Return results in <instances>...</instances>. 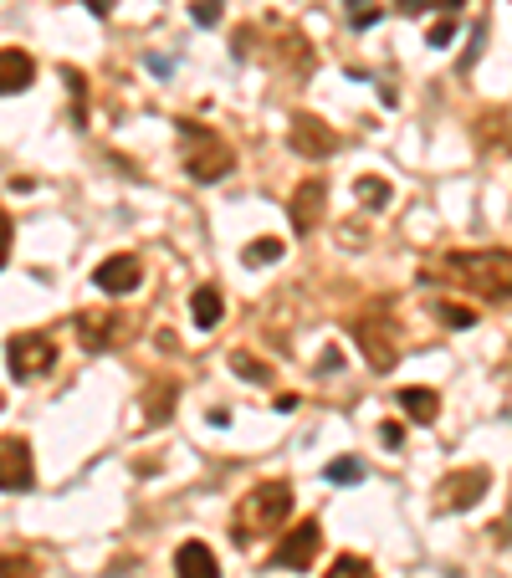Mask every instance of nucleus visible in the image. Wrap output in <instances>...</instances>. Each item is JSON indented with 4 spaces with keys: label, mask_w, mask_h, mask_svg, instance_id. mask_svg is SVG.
<instances>
[{
    "label": "nucleus",
    "mask_w": 512,
    "mask_h": 578,
    "mask_svg": "<svg viewBox=\"0 0 512 578\" xmlns=\"http://www.w3.org/2000/svg\"><path fill=\"white\" fill-rule=\"evenodd\" d=\"M425 287H461L482 302H512V251L507 246H477V251H441L420 266Z\"/></svg>",
    "instance_id": "f257e3e1"
},
{
    "label": "nucleus",
    "mask_w": 512,
    "mask_h": 578,
    "mask_svg": "<svg viewBox=\"0 0 512 578\" xmlns=\"http://www.w3.org/2000/svg\"><path fill=\"white\" fill-rule=\"evenodd\" d=\"M292 481H262L256 492H246L241 502H236V512H231V538L246 548V543H256V538H272V532H282L287 527V517H292Z\"/></svg>",
    "instance_id": "f03ea898"
},
{
    "label": "nucleus",
    "mask_w": 512,
    "mask_h": 578,
    "mask_svg": "<svg viewBox=\"0 0 512 578\" xmlns=\"http://www.w3.org/2000/svg\"><path fill=\"white\" fill-rule=\"evenodd\" d=\"M175 128H180V159H185L190 180L216 185V180H226V174L236 169V149L221 139L216 128H205V123H195V118H180Z\"/></svg>",
    "instance_id": "7ed1b4c3"
},
{
    "label": "nucleus",
    "mask_w": 512,
    "mask_h": 578,
    "mask_svg": "<svg viewBox=\"0 0 512 578\" xmlns=\"http://www.w3.org/2000/svg\"><path fill=\"white\" fill-rule=\"evenodd\" d=\"M354 338H359V348H364L369 369L390 374V369L400 364V348H405L400 323H395V302H390V297H374L364 313L354 318Z\"/></svg>",
    "instance_id": "20e7f679"
},
{
    "label": "nucleus",
    "mask_w": 512,
    "mask_h": 578,
    "mask_svg": "<svg viewBox=\"0 0 512 578\" xmlns=\"http://www.w3.org/2000/svg\"><path fill=\"white\" fill-rule=\"evenodd\" d=\"M487 486H492V471L487 466H461L451 476H441L436 486V512H466V507H477L487 497Z\"/></svg>",
    "instance_id": "39448f33"
},
{
    "label": "nucleus",
    "mask_w": 512,
    "mask_h": 578,
    "mask_svg": "<svg viewBox=\"0 0 512 578\" xmlns=\"http://www.w3.org/2000/svg\"><path fill=\"white\" fill-rule=\"evenodd\" d=\"M6 364H11V374H16L21 384H31V379H41V374L57 364V348H52V338H41V333H11Z\"/></svg>",
    "instance_id": "423d86ee"
},
{
    "label": "nucleus",
    "mask_w": 512,
    "mask_h": 578,
    "mask_svg": "<svg viewBox=\"0 0 512 578\" xmlns=\"http://www.w3.org/2000/svg\"><path fill=\"white\" fill-rule=\"evenodd\" d=\"M287 144H292V154H303V159H328L338 149V133L318 113H297L292 128H287Z\"/></svg>",
    "instance_id": "0eeeda50"
},
{
    "label": "nucleus",
    "mask_w": 512,
    "mask_h": 578,
    "mask_svg": "<svg viewBox=\"0 0 512 578\" xmlns=\"http://www.w3.org/2000/svg\"><path fill=\"white\" fill-rule=\"evenodd\" d=\"M36 461L21 435H0V492H31Z\"/></svg>",
    "instance_id": "6e6552de"
},
{
    "label": "nucleus",
    "mask_w": 512,
    "mask_h": 578,
    "mask_svg": "<svg viewBox=\"0 0 512 578\" xmlns=\"http://www.w3.org/2000/svg\"><path fill=\"white\" fill-rule=\"evenodd\" d=\"M287 210H292V231H297V236H313L318 220H323V210H328V185L318 180V174H313V180H303V185L292 190Z\"/></svg>",
    "instance_id": "1a4fd4ad"
},
{
    "label": "nucleus",
    "mask_w": 512,
    "mask_h": 578,
    "mask_svg": "<svg viewBox=\"0 0 512 578\" xmlns=\"http://www.w3.org/2000/svg\"><path fill=\"white\" fill-rule=\"evenodd\" d=\"M318 548H323V527L308 517V522H297L287 538L277 543V553H272V563L277 568H308L313 558H318Z\"/></svg>",
    "instance_id": "9d476101"
},
{
    "label": "nucleus",
    "mask_w": 512,
    "mask_h": 578,
    "mask_svg": "<svg viewBox=\"0 0 512 578\" xmlns=\"http://www.w3.org/2000/svg\"><path fill=\"white\" fill-rule=\"evenodd\" d=\"M123 338V318L113 313V307H88V313H77V343L88 353H103Z\"/></svg>",
    "instance_id": "9b49d317"
},
{
    "label": "nucleus",
    "mask_w": 512,
    "mask_h": 578,
    "mask_svg": "<svg viewBox=\"0 0 512 578\" xmlns=\"http://www.w3.org/2000/svg\"><path fill=\"white\" fill-rule=\"evenodd\" d=\"M139 277H144L139 256H108V261H98V266H93V287H98V292H108V297L134 292V287H139Z\"/></svg>",
    "instance_id": "f8f14e48"
},
{
    "label": "nucleus",
    "mask_w": 512,
    "mask_h": 578,
    "mask_svg": "<svg viewBox=\"0 0 512 578\" xmlns=\"http://www.w3.org/2000/svg\"><path fill=\"white\" fill-rule=\"evenodd\" d=\"M31 77H36V62H31L21 47H0V98L26 93Z\"/></svg>",
    "instance_id": "ddd939ff"
},
{
    "label": "nucleus",
    "mask_w": 512,
    "mask_h": 578,
    "mask_svg": "<svg viewBox=\"0 0 512 578\" xmlns=\"http://www.w3.org/2000/svg\"><path fill=\"white\" fill-rule=\"evenodd\" d=\"M175 578H221V563L205 543H180L175 548Z\"/></svg>",
    "instance_id": "4468645a"
},
{
    "label": "nucleus",
    "mask_w": 512,
    "mask_h": 578,
    "mask_svg": "<svg viewBox=\"0 0 512 578\" xmlns=\"http://www.w3.org/2000/svg\"><path fill=\"white\" fill-rule=\"evenodd\" d=\"M400 410L415 420V425H436V415H441V394L436 389H420V384H405L400 394Z\"/></svg>",
    "instance_id": "2eb2a0df"
},
{
    "label": "nucleus",
    "mask_w": 512,
    "mask_h": 578,
    "mask_svg": "<svg viewBox=\"0 0 512 578\" xmlns=\"http://www.w3.org/2000/svg\"><path fill=\"white\" fill-rule=\"evenodd\" d=\"M175 399H180V384H175V379H154V384L144 389V425L169 420V410H175Z\"/></svg>",
    "instance_id": "dca6fc26"
},
{
    "label": "nucleus",
    "mask_w": 512,
    "mask_h": 578,
    "mask_svg": "<svg viewBox=\"0 0 512 578\" xmlns=\"http://www.w3.org/2000/svg\"><path fill=\"white\" fill-rule=\"evenodd\" d=\"M221 313H226V302H221V292H216V287L190 292V318H195L200 328H216V323H221Z\"/></svg>",
    "instance_id": "f3484780"
},
{
    "label": "nucleus",
    "mask_w": 512,
    "mask_h": 578,
    "mask_svg": "<svg viewBox=\"0 0 512 578\" xmlns=\"http://www.w3.org/2000/svg\"><path fill=\"white\" fill-rule=\"evenodd\" d=\"M328 578H379V573H374V563H369V558H359V553H344V558H333Z\"/></svg>",
    "instance_id": "a211bd4d"
},
{
    "label": "nucleus",
    "mask_w": 512,
    "mask_h": 578,
    "mask_svg": "<svg viewBox=\"0 0 512 578\" xmlns=\"http://www.w3.org/2000/svg\"><path fill=\"white\" fill-rule=\"evenodd\" d=\"M333 486H354L359 476H364V461L359 456H338V461H328V471H323Z\"/></svg>",
    "instance_id": "6ab92c4d"
},
{
    "label": "nucleus",
    "mask_w": 512,
    "mask_h": 578,
    "mask_svg": "<svg viewBox=\"0 0 512 578\" xmlns=\"http://www.w3.org/2000/svg\"><path fill=\"white\" fill-rule=\"evenodd\" d=\"M400 16H425V11H441V16H456L461 0H395Z\"/></svg>",
    "instance_id": "aec40b11"
},
{
    "label": "nucleus",
    "mask_w": 512,
    "mask_h": 578,
    "mask_svg": "<svg viewBox=\"0 0 512 578\" xmlns=\"http://www.w3.org/2000/svg\"><path fill=\"white\" fill-rule=\"evenodd\" d=\"M277 256H282V241H277V236H262V241H251V246L241 251L246 266H272Z\"/></svg>",
    "instance_id": "412c9836"
},
{
    "label": "nucleus",
    "mask_w": 512,
    "mask_h": 578,
    "mask_svg": "<svg viewBox=\"0 0 512 578\" xmlns=\"http://www.w3.org/2000/svg\"><path fill=\"white\" fill-rule=\"evenodd\" d=\"M231 369L246 379V384H272V369L262 359H251V353H231Z\"/></svg>",
    "instance_id": "4be33fe9"
},
{
    "label": "nucleus",
    "mask_w": 512,
    "mask_h": 578,
    "mask_svg": "<svg viewBox=\"0 0 512 578\" xmlns=\"http://www.w3.org/2000/svg\"><path fill=\"white\" fill-rule=\"evenodd\" d=\"M344 16H349L354 31H364V26H374L384 16V6H374V0H344Z\"/></svg>",
    "instance_id": "5701e85b"
},
{
    "label": "nucleus",
    "mask_w": 512,
    "mask_h": 578,
    "mask_svg": "<svg viewBox=\"0 0 512 578\" xmlns=\"http://www.w3.org/2000/svg\"><path fill=\"white\" fill-rule=\"evenodd\" d=\"M354 190H359V200H364L369 210H379V205H390V185H384L379 174H364V180H359Z\"/></svg>",
    "instance_id": "b1692460"
},
{
    "label": "nucleus",
    "mask_w": 512,
    "mask_h": 578,
    "mask_svg": "<svg viewBox=\"0 0 512 578\" xmlns=\"http://www.w3.org/2000/svg\"><path fill=\"white\" fill-rule=\"evenodd\" d=\"M431 307H436V318L451 323V328H472L477 323V313H472V307H461V302H431Z\"/></svg>",
    "instance_id": "393cba45"
},
{
    "label": "nucleus",
    "mask_w": 512,
    "mask_h": 578,
    "mask_svg": "<svg viewBox=\"0 0 512 578\" xmlns=\"http://www.w3.org/2000/svg\"><path fill=\"white\" fill-rule=\"evenodd\" d=\"M0 578H36V558H26V553H0Z\"/></svg>",
    "instance_id": "a878e982"
},
{
    "label": "nucleus",
    "mask_w": 512,
    "mask_h": 578,
    "mask_svg": "<svg viewBox=\"0 0 512 578\" xmlns=\"http://www.w3.org/2000/svg\"><path fill=\"white\" fill-rule=\"evenodd\" d=\"M451 36H456V16H441V21H431V31H425L431 47H451Z\"/></svg>",
    "instance_id": "bb28decb"
},
{
    "label": "nucleus",
    "mask_w": 512,
    "mask_h": 578,
    "mask_svg": "<svg viewBox=\"0 0 512 578\" xmlns=\"http://www.w3.org/2000/svg\"><path fill=\"white\" fill-rule=\"evenodd\" d=\"M190 16H195V26H221V0H195Z\"/></svg>",
    "instance_id": "cd10ccee"
},
{
    "label": "nucleus",
    "mask_w": 512,
    "mask_h": 578,
    "mask_svg": "<svg viewBox=\"0 0 512 578\" xmlns=\"http://www.w3.org/2000/svg\"><path fill=\"white\" fill-rule=\"evenodd\" d=\"M6 256H11V215L0 210V266H6Z\"/></svg>",
    "instance_id": "c85d7f7f"
},
{
    "label": "nucleus",
    "mask_w": 512,
    "mask_h": 578,
    "mask_svg": "<svg viewBox=\"0 0 512 578\" xmlns=\"http://www.w3.org/2000/svg\"><path fill=\"white\" fill-rule=\"evenodd\" d=\"M338 364H344V353H338V348H328V353H323V359H318V374H333Z\"/></svg>",
    "instance_id": "c756f323"
},
{
    "label": "nucleus",
    "mask_w": 512,
    "mask_h": 578,
    "mask_svg": "<svg viewBox=\"0 0 512 578\" xmlns=\"http://www.w3.org/2000/svg\"><path fill=\"white\" fill-rule=\"evenodd\" d=\"M379 440H384V446H400V440H405V430H400V425L390 420V425H384V430H379Z\"/></svg>",
    "instance_id": "7c9ffc66"
},
{
    "label": "nucleus",
    "mask_w": 512,
    "mask_h": 578,
    "mask_svg": "<svg viewBox=\"0 0 512 578\" xmlns=\"http://www.w3.org/2000/svg\"><path fill=\"white\" fill-rule=\"evenodd\" d=\"M88 11H93V16H108V11H113V0H88Z\"/></svg>",
    "instance_id": "2f4dec72"
},
{
    "label": "nucleus",
    "mask_w": 512,
    "mask_h": 578,
    "mask_svg": "<svg viewBox=\"0 0 512 578\" xmlns=\"http://www.w3.org/2000/svg\"><path fill=\"white\" fill-rule=\"evenodd\" d=\"M0 410H6V394H0Z\"/></svg>",
    "instance_id": "473e14b6"
},
{
    "label": "nucleus",
    "mask_w": 512,
    "mask_h": 578,
    "mask_svg": "<svg viewBox=\"0 0 512 578\" xmlns=\"http://www.w3.org/2000/svg\"><path fill=\"white\" fill-rule=\"evenodd\" d=\"M113 578H123V573H113Z\"/></svg>",
    "instance_id": "72a5a7b5"
}]
</instances>
